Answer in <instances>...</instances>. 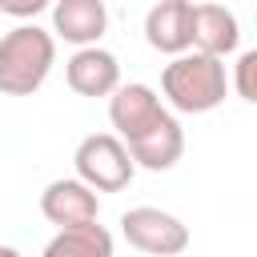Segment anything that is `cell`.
Here are the masks:
<instances>
[{"mask_svg":"<svg viewBox=\"0 0 257 257\" xmlns=\"http://www.w3.org/2000/svg\"><path fill=\"white\" fill-rule=\"evenodd\" d=\"M253 72H257V52H241L237 64H233V92L241 100H257V84H253Z\"/></svg>","mask_w":257,"mask_h":257,"instance_id":"obj_13","label":"cell"},{"mask_svg":"<svg viewBox=\"0 0 257 257\" xmlns=\"http://www.w3.org/2000/svg\"><path fill=\"white\" fill-rule=\"evenodd\" d=\"M229 92V76H225V60L201 56V52H185L173 56L161 72V104H169L173 112L185 116H201L213 112L217 104H225Z\"/></svg>","mask_w":257,"mask_h":257,"instance_id":"obj_1","label":"cell"},{"mask_svg":"<svg viewBox=\"0 0 257 257\" xmlns=\"http://www.w3.org/2000/svg\"><path fill=\"white\" fill-rule=\"evenodd\" d=\"M44 8H48L44 0H20V4H0V12H8V16H32V20H36V16L44 12Z\"/></svg>","mask_w":257,"mask_h":257,"instance_id":"obj_14","label":"cell"},{"mask_svg":"<svg viewBox=\"0 0 257 257\" xmlns=\"http://www.w3.org/2000/svg\"><path fill=\"white\" fill-rule=\"evenodd\" d=\"M241 48V24L225 4H193V52L225 60Z\"/></svg>","mask_w":257,"mask_h":257,"instance_id":"obj_11","label":"cell"},{"mask_svg":"<svg viewBox=\"0 0 257 257\" xmlns=\"http://www.w3.org/2000/svg\"><path fill=\"white\" fill-rule=\"evenodd\" d=\"M64 80L76 96H112L120 84V60L108 48H76L64 60Z\"/></svg>","mask_w":257,"mask_h":257,"instance_id":"obj_9","label":"cell"},{"mask_svg":"<svg viewBox=\"0 0 257 257\" xmlns=\"http://www.w3.org/2000/svg\"><path fill=\"white\" fill-rule=\"evenodd\" d=\"M0 257H24L20 249H12V245H0Z\"/></svg>","mask_w":257,"mask_h":257,"instance_id":"obj_15","label":"cell"},{"mask_svg":"<svg viewBox=\"0 0 257 257\" xmlns=\"http://www.w3.org/2000/svg\"><path fill=\"white\" fill-rule=\"evenodd\" d=\"M56 64V40L40 24H16L0 36V92L32 96Z\"/></svg>","mask_w":257,"mask_h":257,"instance_id":"obj_2","label":"cell"},{"mask_svg":"<svg viewBox=\"0 0 257 257\" xmlns=\"http://www.w3.org/2000/svg\"><path fill=\"white\" fill-rule=\"evenodd\" d=\"M52 40L60 36L72 48H96L108 28V8L100 0H56L52 8Z\"/></svg>","mask_w":257,"mask_h":257,"instance_id":"obj_7","label":"cell"},{"mask_svg":"<svg viewBox=\"0 0 257 257\" xmlns=\"http://www.w3.org/2000/svg\"><path fill=\"white\" fill-rule=\"evenodd\" d=\"M165 112H169V108L161 104L157 88H149V84H141V80H133V84H116V92L108 96V120H112V128H116L112 137H116L120 145L145 137Z\"/></svg>","mask_w":257,"mask_h":257,"instance_id":"obj_5","label":"cell"},{"mask_svg":"<svg viewBox=\"0 0 257 257\" xmlns=\"http://www.w3.org/2000/svg\"><path fill=\"white\" fill-rule=\"evenodd\" d=\"M72 165H76V181L88 185L92 193H120L137 177V165H133L128 149L112 133H88L76 145Z\"/></svg>","mask_w":257,"mask_h":257,"instance_id":"obj_3","label":"cell"},{"mask_svg":"<svg viewBox=\"0 0 257 257\" xmlns=\"http://www.w3.org/2000/svg\"><path fill=\"white\" fill-rule=\"evenodd\" d=\"M40 213H44V221L56 225V233H60V229L96 225V217H100V197H96L88 185H80L76 177H56V181H48L44 193H40Z\"/></svg>","mask_w":257,"mask_h":257,"instance_id":"obj_6","label":"cell"},{"mask_svg":"<svg viewBox=\"0 0 257 257\" xmlns=\"http://www.w3.org/2000/svg\"><path fill=\"white\" fill-rule=\"evenodd\" d=\"M40 257H112V233L96 221V225H80V229H60Z\"/></svg>","mask_w":257,"mask_h":257,"instance_id":"obj_12","label":"cell"},{"mask_svg":"<svg viewBox=\"0 0 257 257\" xmlns=\"http://www.w3.org/2000/svg\"><path fill=\"white\" fill-rule=\"evenodd\" d=\"M145 40L165 56L193 52V4L189 0H161L145 12Z\"/></svg>","mask_w":257,"mask_h":257,"instance_id":"obj_8","label":"cell"},{"mask_svg":"<svg viewBox=\"0 0 257 257\" xmlns=\"http://www.w3.org/2000/svg\"><path fill=\"white\" fill-rule=\"evenodd\" d=\"M124 149H128V157H133V165H137V169L169 173V169L185 157V128H181V120H177L173 112H165V116H161L145 137L128 141Z\"/></svg>","mask_w":257,"mask_h":257,"instance_id":"obj_10","label":"cell"},{"mask_svg":"<svg viewBox=\"0 0 257 257\" xmlns=\"http://www.w3.org/2000/svg\"><path fill=\"white\" fill-rule=\"evenodd\" d=\"M120 237L145 253V257H177L189 249V225L169 213V209H157V205H137V209H124L120 213Z\"/></svg>","mask_w":257,"mask_h":257,"instance_id":"obj_4","label":"cell"}]
</instances>
